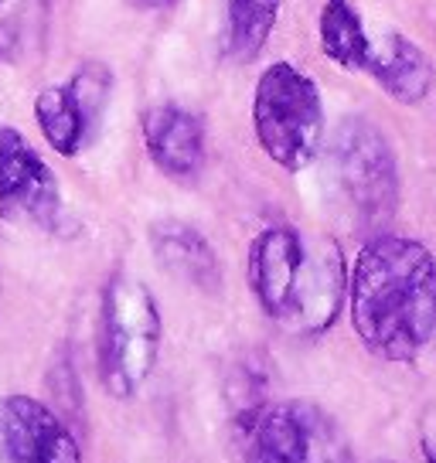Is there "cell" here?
<instances>
[{"instance_id":"obj_11","label":"cell","mask_w":436,"mask_h":463,"mask_svg":"<svg viewBox=\"0 0 436 463\" xmlns=\"http://www.w3.org/2000/svg\"><path fill=\"white\" fill-rule=\"evenodd\" d=\"M150 249H154V260L188 287L212 293L222 283V266L212 242L185 222H175V218L157 222L150 229Z\"/></svg>"},{"instance_id":"obj_13","label":"cell","mask_w":436,"mask_h":463,"mask_svg":"<svg viewBox=\"0 0 436 463\" xmlns=\"http://www.w3.org/2000/svg\"><path fill=\"white\" fill-rule=\"evenodd\" d=\"M318 38L320 52L337 69H348V72H365L375 55V42L368 38L362 14L355 11L351 0H324L318 17Z\"/></svg>"},{"instance_id":"obj_14","label":"cell","mask_w":436,"mask_h":463,"mask_svg":"<svg viewBox=\"0 0 436 463\" xmlns=\"http://www.w3.org/2000/svg\"><path fill=\"white\" fill-rule=\"evenodd\" d=\"M280 11H283V0H225L229 52L239 61L260 58V52L277 31Z\"/></svg>"},{"instance_id":"obj_4","label":"cell","mask_w":436,"mask_h":463,"mask_svg":"<svg viewBox=\"0 0 436 463\" xmlns=\"http://www.w3.org/2000/svg\"><path fill=\"white\" fill-rule=\"evenodd\" d=\"M160 334L154 293L133 276H113L100 310V375L113 399H133L147 385L160 354Z\"/></svg>"},{"instance_id":"obj_9","label":"cell","mask_w":436,"mask_h":463,"mask_svg":"<svg viewBox=\"0 0 436 463\" xmlns=\"http://www.w3.org/2000/svg\"><path fill=\"white\" fill-rule=\"evenodd\" d=\"M0 463H82L72 430L31 395L0 399Z\"/></svg>"},{"instance_id":"obj_5","label":"cell","mask_w":436,"mask_h":463,"mask_svg":"<svg viewBox=\"0 0 436 463\" xmlns=\"http://www.w3.org/2000/svg\"><path fill=\"white\" fill-rule=\"evenodd\" d=\"M246 463H355V449L331 412L287 399L246 422Z\"/></svg>"},{"instance_id":"obj_8","label":"cell","mask_w":436,"mask_h":463,"mask_svg":"<svg viewBox=\"0 0 436 463\" xmlns=\"http://www.w3.org/2000/svg\"><path fill=\"white\" fill-rule=\"evenodd\" d=\"M0 218L38 229L62 218L59 177L14 127H0Z\"/></svg>"},{"instance_id":"obj_15","label":"cell","mask_w":436,"mask_h":463,"mask_svg":"<svg viewBox=\"0 0 436 463\" xmlns=\"http://www.w3.org/2000/svg\"><path fill=\"white\" fill-rule=\"evenodd\" d=\"M130 7L137 11H160V7H167V4H175V0H127Z\"/></svg>"},{"instance_id":"obj_16","label":"cell","mask_w":436,"mask_h":463,"mask_svg":"<svg viewBox=\"0 0 436 463\" xmlns=\"http://www.w3.org/2000/svg\"><path fill=\"white\" fill-rule=\"evenodd\" d=\"M426 453H430V457H426V460H430V463H436V443H430V447H426Z\"/></svg>"},{"instance_id":"obj_12","label":"cell","mask_w":436,"mask_h":463,"mask_svg":"<svg viewBox=\"0 0 436 463\" xmlns=\"http://www.w3.org/2000/svg\"><path fill=\"white\" fill-rule=\"evenodd\" d=\"M365 75H372V82L385 96L403 102V106L422 102L436 82L433 58L426 55L416 42H409L406 34H399V31H393L382 48L375 44V55L368 61Z\"/></svg>"},{"instance_id":"obj_10","label":"cell","mask_w":436,"mask_h":463,"mask_svg":"<svg viewBox=\"0 0 436 463\" xmlns=\"http://www.w3.org/2000/svg\"><path fill=\"white\" fill-rule=\"evenodd\" d=\"M144 146L160 174L191 181L204 167V123L177 102H160L144 113Z\"/></svg>"},{"instance_id":"obj_17","label":"cell","mask_w":436,"mask_h":463,"mask_svg":"<svg viewBox=\"0 0 436 463\" xmlns=\"http://www.w3.org/2000/svg\"><path fill=\"white\" fill-rule=\"evenodd\" d=\"M0 4H4V0H0Z\"/></svg>"},{"instance_id":"obj_1","label":"cell","mask_w":436,"mask_h":463,"mask_svg":"<svg viewBox=\"0 0 436 463\" xmlns=\"http://www.w3.org/2000/svg\"><path fill=\"white\" fill-rule=\"evenodd\" d=\"M348 314L375 358H420L436 334V256L416 239L375 235L348 269Z\"/></svg>"},{"instance_id":"obj_7","label":"cell","mask_w":436,"mask_h":463,"mask_svg":"<svg viewBox=\"0 0 436 463\" xmlns=\"http://www.w3.org/2000/svg\"><path fill=\"white\" fill-rule=\"evenodd\" d=\"M113 92V72L102 61H86L79 72L34 96V119L48 146L62 157L82 154L100 133L106 102Z\"/></svg>"},{"instance_id":"obj_3","label":"cell","mask_w":436,"mask_h":463,"mask_svg":"<svg viewBox=\"0 0 436 463\" xmlns=\"http://www.w3.org/2000/svg\"><path fill=\"white\" fill-rule=\"evenodd\" d=\"M252 130L262 154L283 171H304L324 146V102L318 82L290 61H273L256 82Z\"/></svg>"},{"instance_id":"obj_6","label":"cell","mask_w":436,"mask_h":463,"mask_svg":"<svg viewBox=\"0 0 436 463\" xmlns=\"http://www.w3.org/2000/svg\"><path fill=\"white\" fill-rule=\"evenodd\" d=\"M337 184L365 225H378L395 212L399 174L393 146L368 119H345L331 144Z\"/></svg>"},{"instance_id":"obj_2","label":"cell","mask_w":436,"mask_h":463,"mask_svg":"<svg viewBox=\"0 0 436 463\" xmlns=\"http://www.w3.org/2000/svg\"><path fill=\"white\" fill-rule=\"evenodd\" d=\"M246 269L262 314L290 334L327 331L348 304V266L335 239L290 225L262 229Z\"/></svg>"}]
</instances>
